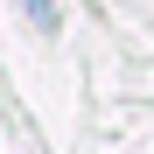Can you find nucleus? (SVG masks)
Instances as JSON below:
<instances>
[{
	"label": "nucleus",
	"mask_w": 154,
	"mask_h": 154,
	"mask_svg": "<svg viewBox=\"0 0 154 154\" xmlns=\"http://www.w3.org/2000/svg\"><path fill=\"white\" fill-rule=\"evenodd\" d=\"M21 7H28V21H35V28H56V7H49V0H21Z\"/></svg>",
	"instance_id": "nucleus-1"
}]
</instances>
